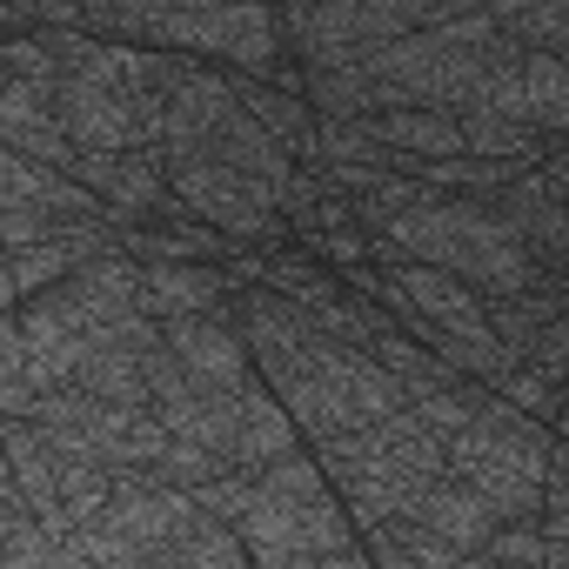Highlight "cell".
Returning a JSON list of instances; mask_svg holds the SVG:
<instances>
[{"label":"cell","mask_w":569,"mask_h":569,"mask_svg":"<svg viewBox=\"0 0 569 569\" xmlns=\"http://www.w3.org/2000/svg\"><path fill=\"white\" fill-rule=\"evenodd\" d=\"M376 241V261L396 268V261H422V268H442L456 281H469V289L496 309V302H516L529 296L542 281V261L509 234V221L489 208V201H469V194H436L409 214H396Z\"/></svg>","instance_id":"obj_2"},{"label":"cell","mask_w":569,"mask_h":569,"mask_svg":"<svg viewBox=\"0 0 569 569\" xmlns=\"http://www.w3.org/2000/svg\"><path fill=\"white\" fill-rule=\"evenodd\" d=\"M549 569H569V542H556V556H549Z\"/></svg>","instance_id":"obj_26"},{"label":"cell","mask_w":569,"mask_h":569,"mask_svg":"<svg viewBox=\"0 0 569 569\" xmlns=\"http://www.w3.org/2000/svg\"><path fill=\"white\" fill-rule=\"evenodd\" d=\"M74 181L101 194V208H108V221H114V228H141L148 214H161V208L174 201V188H168V148H134V154H81Z\"/></svg>","instance_id":"obj_11"},{"label":"cell","mask_w":569,"mask_h":569,"mask_svg":"<svg viewBox=\"0 0 569 569\" xmlns=\"http://www.w3.org/2000/svg\"><path fill=\"white\" fill-rule=\"evenodd\" d=\"M254 376L281 396V409L296 416V429L309 436V449L369 429L362 396H356V349H342V342H329V336H316V342H302V349H289V356L261 362Z\"/></svg>","instance_id":"obj_8"},{"label":"cell","mask_w":569,"mask_h":569,"mask_svg":"<svg viewBox=\"0 0 569 569\" xmlns=\"http://www.w3.org/2000/svg\"><path fill=\"white\" fill-rule=\"evenodd\" d=\"M436 8H402V0H322V8H281V34L302 74H336V68H369L376 48L422 34Z\"/></svg>","instance_id":"obj_7"},{"label":"cell","mask_w":569,"mask_h":569,"mask_svg":"<svg viewBox=\"0 0 569 569\" xmlns=\"http://www.w3.org/2000/svg\"><path fill=\"white\" fill-rule=\"evenodd\" d=\"M369 134H376L389 154H409V161H456V154H469L462 121H456V114H429V108L376 114V121H369Z\"/></svg>","instance_id":"obj_20"},{"label":"cell","mask_w":569,"mask_h":569,"mask_svg":"<svg viewBox=\"0 0 569 569\" xmlns=\"http://www.w3.org/2000/svg\"><path fill=\"white\" fill-rule=\"evenodd\" d=\"M141 289H148V316L168 322H194V316H221L241 289L228 281V268H141Z\"/></svg>","instance_id":"obj_16"},{"label":"cell","mask_w":569,"mask_h":569,"mask_svg":"<svg viewBox=\"0 0 569 569\" xmlns=\"http://www.w3.org/2000/svg\"><path fill=\"white\" fill-rule=\"evenodd\" d=\"M254 289H274V296H289V302H302V309H329V302L349 296L342 274H336L329 261H316L302 241L281 248V254H261V248H254Z\"/></svg>","instance_id":"obj_19"},{"label":"cell","mask_w":569,"mask_h":569,"mask_svg":"<svg viewBox=\"0 0 569 569\" xmlns=\"http://www.w3.org/2000/svg\"><path fill=\"white\" fill-rule=\"evenodd\" d=\"M389 274L402 281V296L416 302V316L429 329H442V336H496L489 329V302L469 289V281H456L442 268H422V261H396Z\"/></svg>","instance_id":"obj_15"},{"label":"cell","mask_w":569,"mask_h":569,"mask_svg":"<svg viewBox=\"0 0 569 569\" xmlns=\"http://www.w3.org/2000/svg\"><path fill=\"white\" fill-rule=\"evenodd\" d=\"M234 529H241L254 569H376L369 542H362L349 502L336 496V482L322 476L316 449H302L296 462H281L268 476H248V502H241Z\"/></svg>","instance_id":"obj_1"},{"label":"cell","mask_w":569,"mask_h":569,"mask_svg":"<svg viewBox=\"0 0 569 569\" xmlns=\"http://www.w3.org/2000/svg\"><path fill=\"white\" fill-rule=\"evenodd\" d=\"M168 356H174L181 376H188L194 389H208V396H241V389L261 382V376H254V356H248V342H241V329H234V302H228L221 316L168 322Z\"/></svg>","instance_id":"obj_10"},{"label":"cell","mask_w":569,"mask_h":569,"mask_svg":"<svg viewBox=\"0 0 569 569\" xmlns=\"http://www.w3.org/2000/svg\"><path fill=\"white\" fill-rule=\"evenodd\" d=\"M74 228H114L101 194L74 174H54L28 154L0 148V254H28L41 241H61Z\"/></svg>","instance_id":"obj_9"},{"label":"cell","mask_w":569,"mask_h":569,"mask_svg":"<svg viewBox=\"0 0 569 569\" xmlns=\"http://www.w3.org/2000/svg\"><path fill=\"white\" fill-rule=\"evenodd\" d=\"M542 181H549V188H556V194H562V201H569V141H562V148H549V154H542Z\"/></svg>","instance_id":"obj_25"},{"label":"cell","mask_w":569,"mask_h":569,"mask_svg":"<svg viewBox=\"0 0 569 569\" xmlns=\"http://www.w3.org/2000/svg\"><path fill=\"white\" fill-rule=\"evenodd\" d=\"M549 456H556V429L522 416L516 402H502L496 389H482L476 422L449 442V476L469 482L496 522H536L542 516V482H549Z\"/></svg>","instance_id":"obj_4"},{"label":"cell","mask_w":569,"mask_h":569,"mask_svg":"<svg viewBox=\"0 0 569 569\" xmlns=\"http://www.w3.org/2000/svg\"><path fill=\"white\" fill-rule=\"evenodd\" d=\"M489 208L509 221V234H516V241H522L542 268L569 274V201L542 181V168H536V174H522L516 188H502Z\"/></svg>","instance_id":"obj_14"},{"label":"cell","mask_w":569,"mask_h":569,"mask_svg":"<svg viewBox=\"0 0 569 569\" xmlns=\"http://www.w3.org/2000/svg\"><path fill=\"white\" fill-rule=\"evenodd\" d=\"M228 81H234L241 108H248V114H254V121H261L281 148H289L296 161H309V154H316V128H322V121H316V108H309L302 94H281V88L248 81V74H228Z\"/></svg>","instance_id":"obj_21"},{"label":"cell","mask_w":569,"mask_h":569,"mask_svg":"<svg viewBox=\"0 0 569 569\" xmlns=\"http://www.w3.org/2000/svg\"><path fill=\"white\" fill-rule=\"evenodd\" d=\"M0 148L28 154V161H41L54 174H74L81 168V148L61 128V88L8 81V74H0Z\"/></svg>","instance_id":"obj_12"},{"label":"cell","mask_w":569,"mask_h":569,"mask_svg":"<svg viewBox=\"0 0 569 569\" xmlns=\"http://www.w3.org/2000/svg\"><path fill=\"white\" fill-rule=\"evenodd\" d=\"M21 422H34L54 449L88 456V462H108V469H121V476L161 469V456L174 449V436H168V422H161L154 409H114V402L81 396V389L41 396L34 416H21Z\"/></svg>","instance_id":"obj_6"},{"label":"cell","mask_w":569,"mask_h":569,"mask_svg":"<svg viewBox=\"0 0 569 569\" xmlns=\"http://www.w3.org/2000/svg\"><path fill=\"white\" fill-rule=\"evenodd\" d=\"M194 522H201L194 496H181L174 482H161V476L141 469V476H121V489L108 496V509L74 529V549H81L88 569H141L161 549H174Z\"/></svg>","instance_id":"obj_5"},{"label":"cell","mask_w":569,"mask_h":569,"mask_svg":"<svg viewBox=\"0 0 569 569\" xmlns=\"http://www.w3.org/2000/svg\"><path fill=\"white\" fill-rule=\"evenodd\" d=\"M141 569H254V562H248V542H241V529H234V522L201 516L174 549H161V556H154V562H141Z\"/></svg>","instance_id":"obj_22"},{"label":"cell","mask_w":569,"mask_h":569,"mask_svg":"<svg viewBox=\"0 0 569 569\" xmlns=\"http://www.w3.org/2000/svg\"><path fill=\"white\" fill-rule=\"evenodd\" d=\"M536 529L549 542H569V442L556 436V456H549V482H542V516Z\"/></svg>","instance_id":"obj_24"},{"label":"cell","mask_w":569,"mask_h":569,"mask_svg":"<svg viewBox=\"0 0 569 569\" xmlns=\"http://www.w3.org/2000/svg\"><path fill=\"white\" fill-rule=\"evenodd\" d=\"M369 542V562L376 569H496L489 556H469V549H456V542H442V536H429L422 522H382V529H369L362 536Z\"/></svg>","instance_id":"obj_18"},{"label":"cell","mask_w":569,"mask_h":569,"mask_svg":"<svg viewBox=\"0 0 569 569\" xmlns=\"http://www.w3.org/2000/svg\"><path fill=\"white\" fill-rule=\"evenodd\" d=\"M496 396H502V402H516L522 416L549 422V429H556V422H562V409H569V396H562V389H556L542 369H529V362H516V369L496 382Z\"/></svg>","instance_id":"obj_23"},{"label":"cell","mask_w":569,"mask_h":569,"mask_svg":"<svg viewBox=\"0 0 569 569\" xmlns=\"http://www.w3.org/2000/svg\"><path fill=\"white\" fill-rule=\"evenodd\" d=\"M322 476L336 482V496L349 502L356 529H382V522H402L422 509V496L449 476V449L416 422V409L389 416V422H369L342 442H322L316 449Z\"/></svg>","instance_id":"obj_3"},{"label":"cell","mask_w":569,"mask_h":569,"mask_svg":"<svg viewBox=\"0 0 569 569\" xmlns=\"http://www.w3.org/2000/svg\"><path fill=\"white\" fill-rule=\"evenodd\" d=\"M0 442H8V482L28 496V509L41 516L48 536H74L68 516H61V476H68V449H54L34 422H14L0 416Z\"/></svg>","instance_id":"obj_13"},{"label":"cell","mask_w":569,"mask_h":569,"mask_svg":"<svg viewBox=\"0 0 569 569\" xmlns=\"http://www.w3.org/2000/svg\"><path fill=\"white\" fill-rule=\"evenodd\" d=\"M409 522H422L429 536H442V542H456V549H469V556H482V549L502 536L496 509H489L469 482H456V476H442V482L422 496V509H416Z\"/></svg>","instance_id":"obj_17"}]
</instances>
